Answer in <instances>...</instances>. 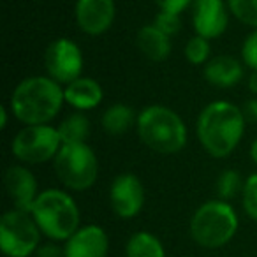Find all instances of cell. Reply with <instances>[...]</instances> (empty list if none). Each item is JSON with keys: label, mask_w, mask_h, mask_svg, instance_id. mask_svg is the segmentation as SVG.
Segmentation results:
<instances>
[{"label": "cell", "mask_w": 257, "mask_h": 257, "mask_svg": "<svg viewBox=\"0 0 257 257\" xmlns=\"http://www.w3.org/2000/svg\"><path fill=\"white\" fill-rule=\"evenodd\" d=\"M245 114L229 100H213L201 109L196 121L197 140L210 157L225 159L245 134Z\"/></svg>", "instance_id": "6da1fadb"}, {"label": "cell", "mask_w": 257, "mask_h": 257, "mask_svg": "<svg viewBox=\"0 0 257 257\" xmlns=\"http://www.w3.org/2000/svg\"><path fill=\"white\" fill-rule=\"evenodd\" d=\"M65 104L64 86L50 76H30L13 90L9 109L23 125H50Z\"/></svg>", "instance_id": "7a4b0ae2"}, {"label": "cell", "mask_w": 257, "mask_h": 257, "mask_svg": "<svg viewBox=\"0 0 257 257\" xmlns=\"http://www.w3.org/2000/svg\"><path fill=\"white\" fill-rule=\"evenodd\" d=\"M141 143L161 155H175L187 145V125L175 109L150 104L138 113L136 123Z\"/></svg>", "instance_id": "3957f363"}, {"label": "cell", "mask_w": 257, "mask_h": 257, "mask_svg": "<svg viewBox=\"0 0 257 257\" xmlns=\"http://www.w3.org/2000/svg\"><path fill=\"white\" fill-rule=\"evenodd\" d=\"M30 213L41 232L51 241L65 243L81 227V215L74 197L62 189L43 190Z\"/></svg>", "instance_id": "277c9868"}, {"label": "cell", "mask_w": 257, "mask_h": 257, "mask_svg": "<svg viewBox=\"0 0 257 257\" xmlns=\"http://www.w3.org/2000/svg\"><path fill=\"white\" fill-rule=\"evenodd\" d=\"M239 218L231 203L210 199L203 203L190 218V238L201 248L215 250L225 246L236 236Z\"/></svg>", "instance_id": "5b68a950"}, {"label": "cell", "mask_w": 257, "mask_h": 257, "mask_svg": "<svg viewBox=\"0 0 257 257\" xmlns=\"http://www.w3.org/2000/svg\"><path fill=\"white\" fill-rule=\"evenodd\" d=\"M53 168L62 185L74 192L88 190L99 178V159L88 143L62 145Z\"/></svg>", "instance_id": "8992f818"}, {"label": "cell", "mask_w": 257, "mask_h": 257, "mask_svg": "<svg viewBox=\"0 0 257 257\" xmlns=\"http://www.w3.org/2000/svg\"><path fill=\"white\" fill-rule=\"evenodd\" d=\"M41 232L30 211H6L0 218V250L6 257H32L41 245Z\"/></svg>", "instance_id": "52a82bcc"}, {"label": "cell", "mask_w": 257, "mask_h": 257, "mask_svg": "<svg viewBox=\"0 0 257 257\" xmlns=\"http://www.w3.org/2000/svg\"><path fill=\"white\" fill-rule=\"evenodd\" d=\"M60 148V134L53 125H25L11 143L13 155L29 166L53 161Z\"/></svg>", "instance_id": "ba28073f"}, {"label": "cell", "mask_w": 257, "mask_h": 257, "mask_svg": "<svg viewBox=\"0 0 257 257\" xmlns=\"http://www.w3.org/2000/svg\"><path fill=\"white\" fill-rule=\"evenodd\" d=\"M83 65L85 58L81 48L67 37L51 41L44 51V67L48 76L64 86L81 78Z\"/></svg>", "instance_id": "9c48e42d"}, {"label": "cell", "mask_w": 257, "mask_h": 257, "mask_svg": "<svg viewBox=\"0 0 257 257\" xmlns=\"http://www.w3.org/2000/svg\"><path fill=\"white\" fill-rule=\"evenodd\" d=\"M109 204L118 218L131 220L145 206V187L134 173H121L109 185Z\"/></svg>", "instance_id": "30bf717a"}, {"label": "cell", "mask_w": 257, "mask_h": 257, "mask_svg": "<svg viewBox=\"0 0 257 257\" xmlns=\"http://www.w3.org/2000/svg\"><path fill=\"white\" fill-rule=\"evenodd\" d=\"M192 29L196 36L204 39H217L227 30L229 8L225 0H194Z\"/></svg>", "instance_id": "8fae6325"}, {"label": "cell", "mask_w": 257, "mask_h": 257, "mask_svg": "<svg viewBox=\"0 0 257 257\" xmlns=\"http://www.w3.org/2000/svg\"><path fill=\"white\" fill-rule=\"evenodd\" d=\"M76 23L86 36H102L116 18L114 0H78L74 8Z\"/></svg>", "instance_id": "7c38bea8"}, {"label": "cell", "mask_w": 257, "mask_h": 257, "mask_svg": "<svg viewBox=\"0 0 257 257\" xmlns=\"http://www.w3.org/2000/svg\"><path fill=\"white\" fill-rule=\"evenodd\" d=\"M4 185L16 210L30 211L37 196L41 194L37 189L36 176L25 164L9 166L4 173Z\"/></svg>", "instance_id": "4fadbf2b"}, {"label": "cell", "mask_w": 257, "mask_h": 257, "mask_svg": "<svg viewBox=\"0 0 257 257\" xmlns=\"http://www.w3.org/2000/svg\"><path fill=\"white\" fill-rule=\"evenodd\" d=\"M109 236L100 225H81L67 241L64 243L65 257H107Z\"/></svg>", "instance_id": "5bb4252c"}, {"label": "cell", "mask_w": 257, "mask_h": 257, "mask_svg": "<svg viewBox=\"0 0 257 257\" xmlns=\"http://www.w3.org/2000/svg\"><path fill=\"white\" fill-rule=\"evenodd\" d=\"M243 62L231 55H215L208 60L203 69V76L211 86L217 88H232L243 79Z\"/></svg>", "instance_id": "9a60e30c"}, {"label": "cell", "mask_w": 257, "mask_h": 257, "mask_svg": "<svg viewBox=\"0 0 257 257\" xmlns=\"http://www.w3.org/2000/svg\"><path fill=\"white\" fill-rule=\"evenodd\" d=\"M65 104L74 107L76 111H90L95 109L104 99V90L100 83L88 76L74 79L72 83L64 86Z\"/></svg>", "instance_id": "2e32d148"}, {"label": "cell", "mask_w": 257, "mask_h": 257, "mask_svg": "<svg viewBox=\"0 0 257 257\" xmlns=\"http://www.w3.org/2000/svg\"><path fill=\"white\" fill-rule=\"evenodd\" d=\"M138 50L152 62H164L171 55V37L157 29L154 23L143 25L136 34Z\"/></svg>", "instance_id": "e0dca14e"}, {"label": "cell", "mask_w": 257, "mask_h": 257, "mask_svg": "<svg viewBox=\"0 0 257 257\" xmlns=\"http://www.w3.org/2000/svg\"><path fill=\"white\" fill-rule=\"evenodd\" d=\"M138 123V114L127 104H111L106 111L102 113L100 118V125H102L104 133L109 136H121Z\"/></svg>", "instance_id": "ac0fdd59"}, {"label": "cell", "mask_w": 257, "mask_h": 257, "mask_svg": "<svg viewBox=\"0 0 257 257\" xmlns=\"http://www.w3.org/2000/svg\"><path fill=\"white\" fill-rule=\"evenodd\" d=\"M125 257H166V248L154 232L138 231L127 239Z\"/></svg>", "instance_id": "d6986e66"}, {"label": "cell", "mask_w": 257, "mask_h": 257, "mask_svg": "<svg viewBox=\"0 0 257 257\" xmlns=\"http://www.w3.org/2000/svg\"><path fill=\"white\" fill-rule=\"evenodd\" d=\"M57 128L58 134H60L62 145L86 143V140L90 136V120L85 113L76 111V113L69 114Z\"/></svg>", "instance_id": "ffe728a7"}, {"label": "cell", "mask_w": 257, "mask_h": 257, "mask_svg": "<svg viewBox=\"0 0 257 257\" xmlns=\"http://www.w3.org/2000/svg\"><path fill=\"white\" fill-rule=\"evenodd\" d=\"M243 185H245V180H243L241 173L236 171V169H224V171L218 175L217 178V196L222 201H231L234 197L241 196Z\"/></svg>", "instance_id": "44dd1931"}, {"label": "cell", "mask_w": 257, "mask_h": 257, "mask_svg": "<svg viewBox=\"0 0 257 257\" xmlns=\"http://www.w3.org/2000/svg\"><path fill=\"white\" fill-rule=\"evenodd\" d=\"M185 58L192 65H206L211 58V44L210 39L201 36H194L185 44Z\"/></svg>", "instance_id": "7402d4cb"}, {"label": "cell", "mask_w": 257, "mask_h": 257, "mask_svg": "<svg viewBox=\"0 0 257 257\" xmlns=\"http://www.w3.org/2000/svg\"><path fill=\"white\" fill-rule=\"evenodd\" d=\"M229 13L246 27L257 29V0H225Z\"/></svg>", "instance_id": "603a6c76"}, {"label": "cell", "mask_w": 257, "mask_h": 257, "mask_svg": "<svg viewBox=\"0 0 257 257\" xmlns=\"http://www.w3.org/2000/svg\"><path fill=\"white\" fill-rule=\"evenodd\" d=\"M241 204L246 217L257 222V173H252L245 178L241 192Z\"/></svg>", "instance_id": "cb8c5ba5"}, {"label": "cell", "mask_w": 257, "mask_h": 257, "mask_svg": "<svg viewBox=\"0 0 257 257\" xmlns=\"http://www.w3.org/2000/svg\"><path fill=\"white\" fill-rule=\"evenodd\" d=\"M154 25L157 27L161 32H164L168 37H173L182 29V18H180V15H175V13L159 11V15L155 16V20H154Z\"/></svg>", "instance_id": "d4e9b609"}, {"label": "cell", "mask_w": 257, "mask_h": 257, "mask_svg": "<svg viewBox=\"0 0 257 257\" xmlns=\"http://www.w3.org/2000/svg\"><path fill=\"white\" fill-rule=\"evenodd\" d=\"M241 62L252 71H257V29L246 36L241 46Z\"/></svg>", "instance_id": "484cf974"}, {"label": "cell", "mask_w": 257, "mask_h": 257, "mask_svg": "<svg viewBox=\"0 0 257 257\" xmlns=\"http://www.w3.org/2000/svg\"><path fill=\"white\" fill-rule=\"evenodd\" d=\"M192 2L194 0H155L161 11L175 13V15H182L187 8L192 6Z\"/></svg>", "instance_id": "4316f807"}, {"label": "cell", "mask_w": 257, "mask_h": 257, "mask_svg": "<svg viewBox=\"0 0 257 257\" xmlns=\"http://www.w3.org/2000/svg\"><path fill=\"white\" fill-rule=\"evenodd\" d=\"M34 257H65L64 245H58V241H51V239L48 243H41Z\"/></svg>", "instance_id": "83f0119b"}, {"label": "cell", "mask_w": 257, "mask_h": 257, "mask_svg": "<svg viewBox=\"0 0 257 257\" xmlns=\"http://www.w3.org/2000/svg\"><path fill=\"white\" fill-rule=\"evenodd\" d=\"M243 114L246 121H257V97H250L243 106Z\"/></svg>", "instance_id": "f1b7e54d"}, {"label": "cell", "mask_w": 257, "mask_h": 257, "mask_svg": "<svg viewBox=\"0 0 257 257\" xmlns=\"http://www.w3.org/2000/svg\"><path fill=\"white\" fill-rule=\"evenodd\" d=\"M246 86H248V92L252 93L253 97H257V71H252V74L248 76Z\"/></svg>", "instance_id": "f546056e"}, {"label": "cell", "mask_w": 257, "mask_h": 257, "mask_svg": "<svg viewBox=\"0 0 257 257\" xmlns=\"http://www.w3.org/2000/svg\"><path fill=\"white\" fill-rule=\"evenodd\" d=\"M9 111H11V109H8L6 106L0 107V116H2V121H0V127H2V128L8 127V113H9Z\"/></svg>", "instance_id": "4dcf8cb0"}, {"label": "cell", "mask_w": 257, "mask_h": 257, "mask_svg": "<svg viewBox=\"0 0 257 257\" xmlns=\"http://www.w3.org/2000/svg\"><path fill=\"white\" fill-rule=\"evenodd\" d=\"M250 159H252L253 164L257 166V138L252 141V145H250Z\"/></svg>", "instance_id": "1f68e13d"}]
</instances>
